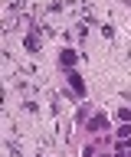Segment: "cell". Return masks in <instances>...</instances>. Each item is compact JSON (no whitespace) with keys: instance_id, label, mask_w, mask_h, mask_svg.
I'll list each match as a JSON object with an SVG mask.
<instances>
[{"instance_id":"1","label":"cell","mask_w":131,"mask_h":157,"mask_svg":"<svg viewBox=\"0 0 131 157\" xmlns=\"http://www.w3.org/2000/svg\"><path fill=\"white\" fill-rule=\"evenodd\" d=\"M69 85H72V92H75V95H85V78H82L75 69H69Z\"/></svg>"},{"instance_id":"5","label":"cell","mask_w":131,"mask_h":157,"mask_svg":"<svg viewBox=\"0 0 131 157\" xmlns=\"http://www.w3.org/2000/svg\"><path fill=\"white\" fill-rule=\"evenodd\" d=\"M118 137H125V141H128V137H131V124H121V128H118Z\"/></svg>"},{"instance_id":"2","label":"cell","mask_w":131,"mask_h":157,"mask_svg":"<svg viewBox=\"0 0 131 157\" xmlns=\"http://www.w3.org/2000/svg\"><path fill=\"white\" fill-rule=\"evenodd\" d=\"M75 59H79V56H75L72 49H66V52L59 56V66H62V69H72V66H75Z\"/></svg>"},{"instance_id":"3","label":"cell","mask_w":131,"mask_h":157,"mask_svg":"<svg viewBox=\"0 0 131 157\" xmlns=\"http://www.w3.org/2000/svg\"><path fill=\"white\" fill-rule=\"evenodd\" d=\"M102 128H108V118H105V115H95L89 121V131H102Z\"/></svg>"},{"instance_id":"4","label":"cell","mask_w":131,"mask_h":157,"mask_svg":"<svg viewBox=\"0 0 131 157\" xmlns=\"http://www.w3.org/2000/svg\"><path fill=\"white\" fill-rule=\"evenodd\" d=\"M26 49L36 52V49H40V36H26Z\"/></svg>"}]
</instances>
